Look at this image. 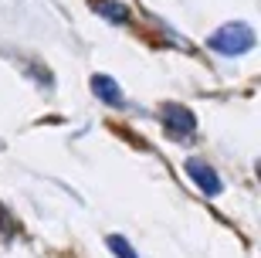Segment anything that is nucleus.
I'll return each instance as SVG.
<instances>
[{
  "instance_id": "7ed1b4c3",
  "label": "nucleus",
  "mask_w": 261,
  "mask_h": 258,
  "mask_svg": "<svg viewBox=\"0 0 261 258\" xmlns=\"http://www.w3.org/2000/svg\"><path fill=\"white\" fill-rule=\"evenodd\" d=\"M184 170L187 177L200 187V194H207V197H217V194L224 191V180H221V173L214 170L207 160H200V156H190V160L184 163Z\"/></svg>"
},
{
  "instance_id": "f257e3e1",
  "label": "nucleus",
  "mask_w": 261,
  "mask_h": 258,
  "mask_svg": "<svg viewBox=\"0 0 261 258\" xmlns=\"http://www.w3.org/2000/svg\"><path fill=\"white\" fill-rule=\"evenodd\" d=\"M207 48H211L214 55H221V58L248 55V51L254 48V28L244 24V20H227V24H221V28L207 38Z\"/></svg>"
},
{
  "instance_id": "39448f33",
  "label": "nucleus",
  "mask_w": 261,
  "mask_h": 258,
  "mask_svg": "<svg viewBox=\"0 0 261 258\" xmlns=\"http://www.w3.org/2000/svg\"><path fill=\"white\" fill-rule=\"evenodd\" d=\"M88 10L98 14L102 20H109V24H119V28L133 20V10H129V4H122V0H88Z\"/></svg>"
},
{
  "instance_id": "20e7f679",
  "label": "nucleus",
  "mask_w": 261,
  "mask_h": 258,
  "mask_svg": "<svg viewBox=\"0 0 261 258\" xmlns=\"http://www.w3.org/2000/svg\"><path fill=\"white\" fill-rule=\"evenodd\" d=\"M88 88H92L95 99H98V102H106L109 109H122V105H126V96H122V88H119V82L112 75L95 72V75L88 78Z\"/></svg>"
},
{
  "instance_id": "423d86ee",
  "label": "nucleus",
  "mask_w": 261,
  "mask_h": 258,
  "mask_svg": "<svg viewBox=\"0 0 261 258\" xmlns=\"http://www.w3.org/2000/svg\"><path fill=\"white\" fill-rule=\"evenodd\" d=\"M106 245H109V251H112L116 258H139V255H136V248L129 245L126 238H122V234H109Z\"/></svg>"
},
{
  "instance_id": "0eeeda50",
  "label": "nucleus",
  "mask_w": 261,
  "mask_h": 258,
  "mask_svg": "<svg viewBox=\"0 0 261 258\" xmlns=\"http://www.w3.org/2000/svg\"><path fill=\"white\" fill-rule=\"evenodd\" d=\"M14 234H17V221H14V214H10V210L0 204V238L10 241Z\"/></svg>"
},
{
  "instance_id": "f03ea898",
  "label": "nucleus",
  "mask_w": 261,
  "mask_h": 258,
  "mask_svg": "<svg viewBox=\"0 0 261 258\" xmlns=\"http://www.w3.org/2000/svg\"><path fill=\"white\" fill-rule=\"evenodd\" d=\"M160 119H163L166 136L176 139V143H190L197 136V115H194V109H187L184 102H163Z\"/></svg>"
}]
</instances>
